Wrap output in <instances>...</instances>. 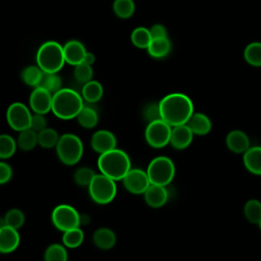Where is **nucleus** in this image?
<instances>
[{"label":"nucleus","instance_id":"f257e3e1","mask_svg":"<svg viewBox=\"0 0 261 261\" xmlns=\"http://www.w3.org/2000/svg\"><path fill=\"white\" fill-rule=\"evenodd\" d=\"M161 118L171 126L186 124L194 113L192 100L185 94H168L159 102Z\"/></svg>","mask_w":261,"mask_h":261},{"label":"nucleus","instance_id":"f03ea898","mask_svg":"<svg viewBox=\"0 0 261 261\" xmlns=\"http://www.w3.org/2000/svg\"><path fill=\"white\" fill-rule=\"evenodd\" d=\"M84 106L83 96L73 89L62 88L53 94L51 111L58 118L68 120L76 117Z\"/></svg>","mask_w":261,"mask_h":261},{"label":"nucleus","instance_id":"7ed1b4c3","mask_svg":"<svg viewBox=\"0 0 261 261\" xmlns=\"http://www.w3.org/2000/svg\"><path fill=\"white\" fill-rule=\"evenodd\" d=\"M97 164L100 173L105 174L114 180L123 179L125 174L132 168L129 156L123 150L117 148L100 154Z\"/></svg>","mask_w":261,"mask_h":261},{"label":"nucleus","instance_id":"20e7f679","mask_svg":"<svg viewBox=\"0 0 261 261\" xmlns=\"http://www.w3.org/2000/svg\"><path fill=\"white\" fill-rule=\"evenodd\" d=\"M38 66L44 72H58L65 63L63 47L55 41H47L37 52Z\"/></svg>","mask_w":261,"mask_h":261},{"label":"nucleus","instance_id":"39448f33","mask_svg":"<svg viewBox=\"0 0 261 261\" xmlns=\"http://www.w3.org/2000/svg\"><path fill=\"white\" fill-rule=\"evenodd\" d=\"M55 148L59 160L65 165L76 164L84 154L83 142L74 134H64L60 136Z\"/></svg>","mask_w":261,"mask_h":261},{"label":"nucleus","instance_id":"423d86ee","mask_svg":"<svg viewBox=\"0 0 261 261\" xmlns=\"http://www.w3.org/2000/svg\"><path fill=\"white\" fill-rule=\"evenodd\" d=\"M147 173L152 185L166 187L174 177L175 166L170 158L166 156H158L153 158L149 163Z\"/></svg>","mask_w":261,"mask_h":261},{"label":"nucleus","instance_id":"0eeeda50","mask_svg":"<svg viewBox=\"0 0 261 261\" xmlns=\"http://www.w3.org/2000/svg\"><path fill=\"white\" fill-rule=\"evenodd\" d=\"M88 189L92 200L101 205L112 202L117 192L115 180L102 173L95 175Z\"/></svg>","mask_w":261,"mask_h":261},{"label":"nucleus","instance_id":"6e6552de","mask_svg":"<svg viewBox=\"0 0 261 261\" xmlns=\"http://www.w3.org/2000/svg\"><path fill=\"white\" fill-rule=\"evenodd\" d=\"M51 219L54 226L63 232L81 225V214L67 204L56 206L52 211Z\"/></svg>","mask_w":261,"mask_h":261},{"label":"nucleus","instance_id":"1a4fd4ad","mask_svg":"<svg viewBox=\"0 0 261 261\" xmlns=\"http://www.w3.org/2000/svg\"><path fill=\"white\" fill-rule=\"evenodd\" d=\"M172 126L162 119L148 123L145 129V139L153 148H163L170 142Z\"/></svg>","mask_w":261,"mask_h":261},{"label":"nucleus","instance_id":"9d476101","mask_svg":"<svg viewBox=\"0 0 261 261\" xmlns=\"http://www.w3.org/2000/svg\"><path fill=\"white\" fill-rule=\"evenodd\" d=\"M32 117L33 115L30 109L20 102L12 103L6 112V119L9 126L16 132L31 128Z\"/></svg>","mask_w":261,"mask_h":261},{"label":"nucleus","instance_id":"9b49d317","mask_svg":"<svg viewBox=\"0 0 261 261\" xmlns=\"http://www.w3.org/2000/svg\"><path fill=\"white\" fill-rule=\"evenodd\" d=\"M122 181L126 191L135 195L144 194L151 185L147 171L141 168H130Z\"/></svg>","mask_w":261,"mask_h":261},{"label":"nucleus","instance_id":"f8f14e48","mask_svg":"<svg viewBox=\"0 0 261 261\" xmlns=\"http://www.w3.org/2000/svg\"><path fill=\"white\" fill-rule=\"evenodd\" d=\"M52 101L53 94L41 87H37L33 90L29 100L31 109L39 114H46L52 110Z\"/></svg>","mask_w":261,"mask_h":261},{"label":"nucleus","instance_id":"ddd939ff","mask_svg":"<svg viewBox=\"0 0 261 261\" xmlns=\"http://www.w3.org/2000/svg\"><path fill=\"white\" fill-rule=\"evenodd\" d=\"M116 137L113 133L106 129H100L94 133L91 138L92 149L99 154L106 153L116 148Z\"/></svg>","mask_w":261,"mask_h":261},{"label":"nucleus","instance_id":"4468645a","mask_svg":"<svg viewBox=\"0 0 261 261\" xmlns=\"http://www.w3.org/2000/svg\"><path fill=\"white\" fill-rule=\"evenodd\" d=\"M20 237L16 228L1 225L0 227V251L3 254H8L15 251L19 245Z\"/></svg>","mask_w":261,"mask_h":261},{"label":"nucleus","instance_id":"2eb2a0df","mask_svg":"<svg viewBox=\"0 0 261 261\" xmlns=\"http://www.w3.org/2000/svg\"><path fill=\"white\" fill-rule=\"evenodd\" d=\"M193 137L194 134L187 123L172 126L169 144L176 150H182L191 145Z\"/></svg>","mask_w":261,"mask_h":261},{"label":"nucleus","instance_id":"dca6fc26","mask_svg":"<svg viewBox=\"0 0 261 261\" xmlns=\"http://www.w3.org/2000/svg\"><path fill=\"white\" fill-rule=\"evenodd\" d=\"M225 144L231 152L237 154H244L251 147L248 135L240 129L229 132L226 136Z\"/></svg>","mask_w":261,"mask_h":261},{"label":"nucleus","instance_id":"f3484780","mask_svg":"<svg viewBox=\"0 0 261 261\" xmlns=\"http://www.w3.org/2000/svg\"><path fill=\"white\" fill-rule=\"evenodd\" d=\"M143 195L145 202L152 208H160L168 200V192L166 187L160 185L151 184Z\"/></svg>","mask_w":261,"mask_h":261},{"label":"nucleus","instance_id":"a211bd4d","mask_svg":"<svg viewBox=\"0 0 261 261\" xmlns=\"http://www.w3.org/2000/svg\"><path fill=\"white\" fill-rule=\"evenodd\" d=\"M63 50H64L65 62L74 66L84 61V58L87 53L85 46L80 41H76V40L68 41L63 46Z\"/></svg>","mask_w":261,"mask_h":261},{"label":"nucleus","instance_id":"6ab92c4d","mask_svg":"<svg viewBox=\"0 0 261 261\" xmlns=\"http://www.w3.org/2000/svg\"><path fill=\"white\" fill-rule=\"evenodd\" d=\"M187 125L191 128L193 134L197 136H205L210 133L212 128V122L210 118L201 112L193 113L187 122Z\"/></svg>","mask_w":261,"mask_h":261},{"label":"nucleus","instance_id":"aec40b11","mask_svg":"<svg viewBox=\"0 0 261 261\" xmlns=\"http://www.w3.org/2000/svg\"><path fill=\"white\" fill-rule=\"evenodd\" d=\"M244 165L253 174L261 175V146L250 147L243 156Z\"/></svg>","mask_w":261,"mask_h":261},{"label":"nucleus","instance_id":"412c9836","mask_svg":"<svg viewBox=\"0 0 261 261\" xmlns=\"http://www.w3.org/2000/svg\"><path fill=\"white\" fill-rule=\"evenodd\" d=\"M93 242L95 246L101 250H110L116 243V236L112 229L101 227L93 233Z\"/></svg>","mask_w":261,"mask_h":261},{"label":"nucleus","instance_id":"4be33fe9","mask_svg":"<svg viewBox=\"0 0 261 261\" xmlns=\"http://www.w3.org/2000/svg\"><path fill=\"white\" fill-rule=\"evenodd\" d=\"M171 49V43L167 37L153 38L147 48L149 54L154 58L165 57Z\"/></svg>","mask_w":261,"mask_h":261},{"label":"nucleus","instance_id":"5701e85b","mask_svg":"<svg viewBox=\"0 0 261 261\" xmlns=\"http://www.w3.org/2000/svg\"><path fill=\"white\" fill-rule=\"evenodd\" d=\"M103 95V87L97 81H90L84 84L82 88V96L89 103L98 102Z\"/></svg>","mask_w":261,"mask_h":261},{"label":"nucleus","instance_id":"b1692460","mask_svg":"<svg viewBox=\"0 0 261 261\" xmlns=\"http://www.w3.org/2000/svg\"><path fill=\"white\" fill-rule=\"evenodd\" d=\"M38 145V133L32 128L19 132L17 138V146L21 151H31Z\"/></svg>","mask_w":261,"mask_h":261},{"label":"nucleus","instance_id":"393cba45","mask_svg":"<svg viewBox=\"0 0 261 261\" xmlns=\"http://www.w3.org/2000/svg\"><path fill=\"white\" fill-rule=\"evenodd\" d=\"M76 119L81 126L85 128H93L97 125L99 116L94 108L90 106H84V108L77 114Z\"/></svg>","mask_w":261,"mask_h":261},{"label":"nucleus","instance_id":"a878e982","mask_svg":"<svg viewBox=\"0 0 261 261\" xmlns=\"http://www.w3.org/2000/svg\"><path fill=\"white\" fill-rule=\"evenodd\" d=\"M43 75V70L39 66L29 65L21 70L20 77L24 84L31 87H39L41 79Z\"/></svg>","mask_w":261,"mask_h":261},{"label":"nucleus","instance_id":"bb28decb","mask_svg":"<svg viewBox=\"0 0 261 261\" xmlns=\"http://www.w3.org/2000/svg\"><path fill=\"white\" fill-rule=\"evenodd\" d=\"M152 36L150 30L144 27H139L135 29L130 35L132 43L141 49H147L152 41Z\"/></svg>","mask_w":261,"mask_h":261},{"label":"nucleus","instance_id":"cd10ccee","mask_svg":"<svg viewBox=\"0 0 261 261\" xmlns=\"http://www.w3.org/2000/svg\"><path fill=\"white\" fill-rule=\"evenodd\" d=\"M244 58L250 65L261 67V42H252L244 50Z\"/></svg>","mask_w":261,"mask_h":261},{"label":"nucleus","instance_id":"c85d7f7f","mask_svg":"<svg viewBox=\"0 0 261 261\" xmlns=\"http://www.w3.org/2000/svg\"><path fill=\"white\" fill-rule=\"evenodd\" d=\"M244 214L251 223L258 224L261 220V202L257 199H251L244 206Z\"/></svg>","mask_w":261,"mask_h":261},{"label":"nucleus","instance_id":"c756f323","mask_svg":"<svg viewBox=\"0 0 261 261\" xmlns=\"http://www.w3.org/2000/svg\"><path fill=\"white\" fill-rule=\"evenodd\" d=\"M62 82H61V77L57 74V72H44L43 71V75L40 82L39 87L49 91L51 94H55L56 92H58L61 88Z\"/></svg>","mask_w":261,"mask_h":261},{"label":"nucleus","instance_id":"7c9ffc66","mask_svg":"<svg viewBox=\"0 0 261 261\" xmlns=\"http://www.w3.org/2000/svg\"><path fill=\"white\" fill-rule=\"evenodd\" d=\"M60 136L52 127H46L45 129L38 133V145L43 148L50 149L56 147Z\"/></svg>","mask_w":261,"mask_h":261},{"label":"nucleus","instance_id":"2f4dec72","mask_svg":"<svg viewBox=\"0 0 261 261\" xmlns=\"http://www.w3.org/2000/svg\"><path fill=\"white\" fill-rule=\"evenodd\" d=\"M84 239H85L84 231L79 226L63 232L62 244L66 248L74 249V248H77L80 245H82V243L84 242Z\"/></svg>","mask_w":261,"mask_h":261},{"label":"nucleus","instance_id":"473e14b6","mask_svg":"<svg viewBox=\"0 0 261 261\" xmlns=\"http://www.w3.org/2000/svg\"><path fill=\"white\" fill-rule=\"evenodd\" d=\"M68 255L64 245L52 244L50 245L44 254V261H67Z\"/></svg>","mask_w":261,"mask_h":261},{"label":"nucleus","instance_id":"72a5a7b5","mask_svg":"<svg viewBox=\"0 0 261 261\" xmlns=\"http://www.w3.org/2000/svg\"><path fill=\"white\" fill-rule=\"evenodd\" d=\"M24 220H25V217L23 212L17 208H12L6 212L2 225H7V226L18 229L23 225Z\"/></svg>","mask_w":261,"mask_h":261},{"label":"nucleus","instance_id":"f704fd0d","mask_svg":"<svg viewBox=\"0 0 261 261\" xmlns=\"http://www.w3.org/2000/svg\"><path fill=\"white\" fill-rule=\"evenodd\" d=\"M113 11L119 18H128L134 14L135 3L133 0H114Z\"/></svg>","mask_w":261,"mask_h":261},{"label":"nucleus","instance_id":"c9c22d12","mask_svg":"<svg viewBox=\"0 0 261 261\" xmlns=\"http://www.w3.org/2000/svg\"><path fill=\"white\" fill-rule=\"evenodd\" d=\"M16 151V142L9 135L0 136V158L7 159L10 158Z\"/></svg>","mask_w":261,"mask_h":261},{"label":"nucleus","instance_id":"e433bc0d","mask_svg":"<svg viewBox=\"0 0 261 261\" xmlns=\"http://www.w3.org/2000/svg\"><path fill=\"white\" fill-rule=\"evenodd\" d=\"M95 175H96V173L92 168L84 166V167H80L75 170V172L73 174V178H74V181L79 186L89 187V185L91 184V181L93 180Z\"/></svg>","mask_w":261,"mask_h":261},{"label":"nucleus","instance_id":"4c0bfd02","mask_svg":"<svg viewBox=\"0 0 261 261\" xmlns=\"http://www.w3.org/2000/svg\"><path fill=\"white\" fill-rule=\"evenodd\" d=\"M73 75L77 82H80L82 84H86V83L92 81L93 69H92L91 65H89L85 62H82L74 66Z\"/></svg>","mask_w":261,"mask_h":261},{"label":"nucleus","instance_id":"58836bf2","mask_svg":"<svg viewBox=\"0 0 261 261\" xmlns=\"http://www.w3.org/2000/svg\"><path fill=\"white\" fill-rule=\"evenodd\" d=\"M143 117L148 123L155 121V120L162 119L159 103L158 104H155V103L147 104L145 106V108L143 109Z\"/></svg>","mask_w":261,"mask_h":261},{"label":"nucleus","instance_id":"ea45409f","mask_svg":"<svg viewBox=\"0 0 261 261\" xmlns=\"http://www.w3.org/2000/svg\"><path fill=\"white\" fill-rule=\"evenodd\" d=\"M47 127V120L44 117V114H39L35 113L32 117V123H31V128L34 129L35 132L39 133Z\"/></svg>","mask_w":261,"mask_h":261},{"label":"nucleus","instance_id":"a19ab883","mask_svg":"<svg viewBox=\"0 0 261 261\" xmlns=\"http://www.w3.org/2000/svg\"><path fill=\"white\" fill-rule=\"evenodd\" d=\"M12 176V169L10 165L4 161L0 162V184L4 185L10 180Z\"/></svg>","mask_w":261,"mask_h":261},{"label":"nucleus","instance_id":"79ce46f5","mask_svg":"<svg viewBox=\"0 0 261 261\" xmlns=\"http://www.w3.org/2000/svg\"><path fill=\"white\" fill-rule=\"evenodd\" d=\"M150 33L152 38H162V37H167V32L164 25L160 23H156L151 27Z\"/></svg>","mask_w":261,"mask_h":261},{"label":"nucleus","instance_id":"37998d69","mask_svg":"<svg viewBox=\"0 0 261 261\" xmlns=\"http://www.w3.org/2000/svg\"><path fill=\"white\" fill-rule=\"evenodd\" d=\"M94 61H95V56H94L92 53L87 52L83 62H85V63H87V64H89V65H92V64L94 63Z\"/></svg>","mask_w":261,"mask_h":261},{"label":"nucleus","instance_id":"c03bdc74","mask_svg":"<svg viewBox=\"0 0 261 261\" xmlns=\"http://www.w3.org/2000/svg\"><path fill=\"white\" fill-rule=\"evenodd\" d=\"M90 221V217L88 215H81V224H87Z\"/></svg>","mask_w":261,"mask_h":261},{"label":"nucleus","instance_id":"a18cd8bd","mask_svg":"<svg viewBox=\"0 0 261 261\" xmlns=\"http://www.w3.org/2000/svg\"><path fill=\"white\" fill-rule=\"evenodd\" d=\"M258 225H259V227H260V230H261V220H260V222L258 223Z\"/></svg>","mask_w":261,"mask_h":261}]
</instances>
